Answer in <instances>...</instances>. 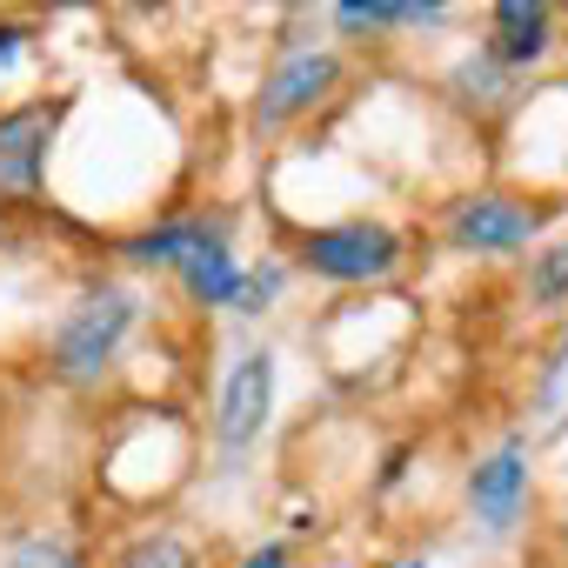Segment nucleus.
I'll use <instances>...</instances> for the list:
<instances>
[{
  "mask_svg": "<svg viewBox=\"0 0 568 568\" xmlns=\"http://www.w3.org/2000/svg\"><path fill=\"white\" fill-rule=\"evenodd\" d=\"M108 568H201V555H194L174 528H148V535L121 541V548L108 555Z\"/></svg>",
  "mask_w": 568,
  "mask_h": 568,
  "instance_id": "ddd939ff",
  "label": "nucleus"
},
{
  "mask_svg": "<svg viewBox=\"0 0 568 568\" xmlns=\"http://www.w3.org/2000/svg\"><path fill=\"white\" fill-rule=\"evenodd\" d=\"M495 68L508 74H528L555 54V8L548 0H501L488 14V48H481Z\"/></svg>",
  "mask_w": 568,
  "mask_h": 568,
  "instance_id": "6e6552de",
  "label": "nucleus"
},
{
  "mask_svg": "<svg viewBox=\"0 0 568 568\" xmlns=\"http://www.w3.org/2000/svg\"><path fill=\"white\" fill-rule=\"evenodd\" d=\"M448 8L442 0H348V8H335V28L342 34H388V28H442Z\"/></svg>",
  "mask_w": 568,
  "mask_h": 568,
  "instance_id": "9b49d317",
  "label": "nucleus"
},
{
  "mask_svg": "<svg viewBox=\"0 0 568 568\" xmlns=\"http://www.w3.org/2000/svg\"><path fill=\"white\" fill-rule=\"evenodd\" d=\"M134 322H141V295L121 288V281H94V288L54 322V335H48V368H54L61 382H101V375L114 368L121 342L134 335Z\"/></svg>",
  "mask_w": 568,
  "mask_h": 568,
  "instance_id": "f257e3e1",
  "label": "nucleus"
},
{
  "mask_svg": "<svg viewBox=\"0 0 568 568\" xmlns=\"http://www.w3.org/2000/svg\"><path fill=\"white\" fill-rule=\"evenodd\" d=\"M8 568H88V555L61 535H28V541H14Z\"/></svg>",
  "mask_w": 568,
  "mask_h": 568,
  "instance_id": "2eb2a0df",
  "label": "nucleus"
},
{
  "mask_svg": "<svg viewBox=\"0 0 568 568\" xmlns=\"http://www.w3.org/2000/svg\"><path fill=\"white\" fill-rule=\"evenodd\" d=\"M181 288H187V302L194 308H234V295H241V281H247V267L227 254V247H207V254H187L181 267Z\"/></svg>",
  "mask_w": 568,
  "mask_h": 568,
  "instance_id": "f8f14e48",
  "label": "nucleus"
},
{
  "mask_svg": "<svg viewBox=\"0 0 568 568\" xmlns=\"http://www.w3.org/2000/svg\"><path fill=\"white\" fill-rule=\"evenodd\" d=\"M448 94H455V108H468V114H508V108L521 101V74L495 68V61L475 48V54H462V61H455Z\"/></svg>",
  "mask_w": 568,
  "mask_h": 568,
  "instance_id": "9d476101",
  "label": "nucleus"
},
{
  "mask_svg": "<svg viewBox=\"0 0 568 568\" xmlns=\"http://www.w3.org/2000/svg\"><path fill=\"white\" fill-rule=\"evenodd\" d=\"M207 247H227V221H214V214H181V221H161V227H141L121 241V254L134 267H181L187 254H207Z\"/></svg>",
  "mask_w": 568,
  "mask_h": 568,
  "instance_id": "1a4fd4ad",
  "label": "nucleus"
},
{
  "mask_svg": "<svg viewBox=\"0 0 568 568\" xmlns=\"http://www.w3.org/2000/svg\"><path fill=\"white\" fill-rule=\"evenodd\" d=\"M68 108H74L68 94H48V101H28V108L0 114V207H41L48 154L61 141Z\"/></svg>",
  "mask_w": 568,
  "mask_h": 568,
  "instance_id": "f03ea898",
  "label": "nucleus"
},
{
  "mask_svg": "<svg viewBox=\"0 0 568 568\" xmlns=\"http://www.w3.org/2000/svg\"><path fill=\"white\" fill-rule=\"evenodd\" d=\"M267 408H274V355L254 348V355H241L234 375L221 382V402H214V442H221L227 455L254 448L261 428H267Z\"/></svg>",
  "mask_w": 568,
  "mask_h": 568,
  "instance_id": "423d86ee",
  "label": "nucleus"
},
{
  "mask_svg": "<svg viewBox=\"0 0 568 568\" xmlns=\"http://www.w3.org/2000/svg\"><path fill=\"white\" fill-rule=\"evenodd\" d=\"M274 295H281V267H254V274L241 281V295H234V308H241V315H261V308H267Z\"/></svg>",
  "mask_w": 568,
  "mask_h": 568,
  "instance_id": "dca6fc26",
  "label": "nucleus"
},
{
  "mask_svg": "<svg viewBox=\"0 0 568 568\" xmlns=\"http://www.w3.org/2000/svg\"><path fill=\"white\" fill-rule=\"evenodd\" d=\"M388 568H428V555H395Z\"/></svg>",
  "mask_w": 568,
  "mask_h": 568,
  "instance_id": "6ab92c4d",
  "label": "nucleus"
},
{
  "mask_svg": "<svg viewBox=\"0 0 568 568\" xmlns=\"http://www.w3.org/2000/svg\"><path fill=\"white\" fill-rule=\"evenodd\" d=\"M302 267L342 288L362 281H388L402 267V234L388 221H335V227H308L302 234Z\"/></svg>",
  "mask_w": 568,
  "mask_h": 568,
  "instance_id": "7ed1b4c3",
  "label": "nucleus"
},
{
  "mask_svg": "<svg viewBox=\"0 0 568 568\" xmlns=\"http://www.w3.org/2000/svg\"><path fill=\"white\" fill-rule=\"evenodd\" d=\"M468 508L488 535H508L521 521V508H528V442L521 435H508L495 455H481L468 468Z\"/></svg>",
  "mask_w": 568,
  "mask_h": 568,
  "instance_id": "0eeeda50",
  "label": "nucleus"
},
{
  "mask_svg": "<svg viewBox=\"0 0 568 568\" xmlns=\"http://www.w3.org/2000/svg\"><path fill=\"white\" fill-rule=\"evenodd\" d=\"M528 302L535 308H561L568 302V241H555L548 254H535V267H528Z\"/></svg>",
  "mask_w": 568,
  "mask_h": 568,
  "instance_id": "4468645a",
  "label": "nucleus"
},
{
  "mask_svg": "<svg viewBox=\"0 0 568 568\" xmlns=\"http://www.w3.org/2000/svg\"><path fill=\"white\" fill-rule=\"evenodd\" d=\"M21 48H28V28H14V21H0V74H8V68L21 61Z\"/></svg>",
  "mask_w": 568,
  "mask_h": 568,
  "instance_id": "a211bd4d",
  "label": "nucleus"
},
{
  "mask_svg": "<svg viewBox=\"0 0 568 568\" xmlns=\"http://www.w3.org/2000/svg\"><path fill=\"white\" fill-rule=\"evenodd\" d=\"M335 88H342V54L335 48H288V54L267 68L261 94H254V128L261 134H281L288 121L315 114Z\"/></svg>",
  "mask_w": 568,
  "mask_h": 568,
  "instance_id": "20e7f679",
  "label": "nucleus"
},
{
  "mask_svg": "<svg viewBox=\"0 0 568 568\" xmlns=\"http://www.w3.org/2000/svg\"><path fill=\"white\" fill-rule=\"evenodd\" d=\"M234 568H295V555H288V541H254Z\"/></svg>",
  "mask_w": 568,
  "mask_h": 568,
  "instance_id": "f3484780",
  "label": "nucleus"
},
{
  "mask_svg": "<svg viewBox=\"0 0 568 568\" xmlns=\"http://www.w3.org/2000/svg\"><path fill=\"white\" fill-rule=\"evenodd\" d=\"M541 221L548 214L515 201V194H468V201L448 207L442 234H448L455 254H515V247H528L541 234Z\"/></svg>",
  "mask_w": 568,
  "mask_h": 568,
  "instance_id": "39448f33",
  "label": "nucleus"
}]
</instances>
